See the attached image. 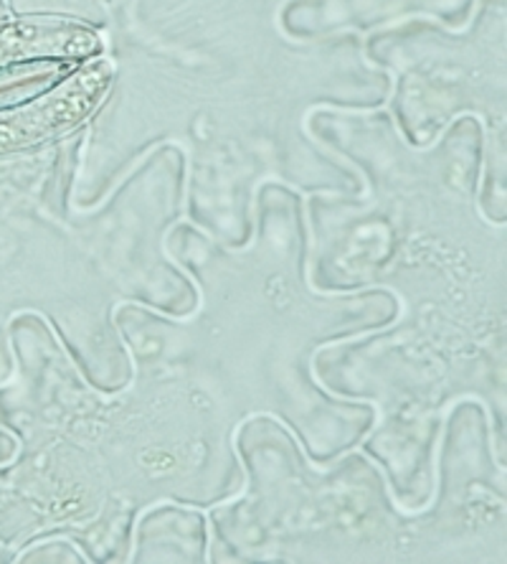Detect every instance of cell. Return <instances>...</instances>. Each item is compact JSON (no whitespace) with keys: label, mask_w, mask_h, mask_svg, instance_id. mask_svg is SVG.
Masks as SVG:
<instances>
[{"label":"cell","mask_w":507,"mask_h":564,"mask_svg":"<svg viewBox=\"0 0 507 564\" xmlns=\"http://www.w3.org/2000/svg\"><path fill=\"white\" fill-rule=\"evenodd\" d=\"M112 85V64L95 62L81 66L59 87L33 102L0 112V155L38 145L48 138L77 128L102 102Z\"/></svg>","instance_id":"obj_1"},{"label":"cell","mask_w":507,"mask_h":564,"mask_svg":"<svg viewBox=\"0 0 507 564\" xmlns=\"http://www.w3.org/2000/svg\"><path fill=\"white\" fill-rule=\"evenodd\" d=\"M102 52V41L81 23L33 19L0 23V66L31 59H87Z\"/></svg>","instance_id":"obj_2"}]
</instances>
